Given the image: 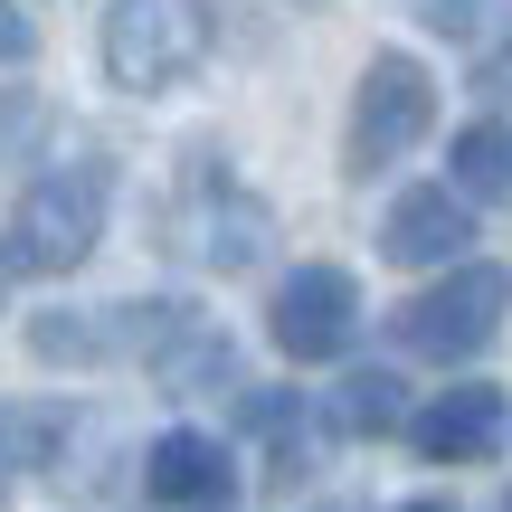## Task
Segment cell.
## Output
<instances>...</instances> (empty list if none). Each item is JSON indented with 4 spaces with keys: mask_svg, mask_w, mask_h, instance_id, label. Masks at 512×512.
I'll use <instances>...</instances> for the list:
<instances>
[{
    "mask_svg": "<svg viewBox=\"0 0 512 512\" xmlns=\"http://www.w3.org/2000/svg\"><path fill=\"white\" fill-rule=\"evenodd\" d=\"M105 238V162H57L19 190L10 228H0V266L10 275H76Z\"/></svg>",
    "mask_w": 512,
    "mask_h": 512,
    "instance_id": "1",
    "label": "cell"
},
{
    "mask_svg": "<svg viewBox=\"0 0 512 512\" xmlns=\"http://www.w3.org/2000/svg\"><path fill=\"white\" fill-rule=\"evenodd\" d=\"M57 408H0V494H10V465H38L57 446Z\"/></svg>",
    "mask_w": 512,
    "mask_h": 512,
    "instance_id": "12",
    "label": "cell"
},
{
    "mask_svg": "<svg viewBox=\"0 0 512 512\" xmlns=\"http://www.w3.org/2000/svg\"><path fill=\"white\" fill-rule=\"evenodd\" d=\"M427 124H437V86H427V67L408 48H380L361 67V95H351V181H370V171L408 162V152L427 143Z\"/></svg>",
    "mask_w": 512,
    "mask_h": 512,
    "instance_id": "3",
    "label": "cell"
},
{
    "mask_svg": "<svg viewBox=\"0 0 512 512\" xmlns=\"http://www.w3.org/2000/svg\"><path fill=\"white\" fill-rule=\"evenodd\" d=\"M143 494L171 503V512H228L238 503V465H228V446L209 427H171L143 456Z\"/></svg>",
    "mask_w": 512,
    "mask_h": 512,
    "instance_id": "8",
    "label": "cell"
},
{
    "mask_svg": "<svg viewBox=\"0 0 512 512\" xmlns=\"http://www.w3.org/2000/svg\"><path fill=\"white\" fill-rule=\"evenodd\" d=\"M29 124H38V95H29V86H0V152H10Z\"/></svg>",
    "mask_w": 512,
    "mask_h": 512,
    "instance_id": "14",
    "label": "cell"
},
{
    "mask_svg": "<svg viewBox=\"0 0 512 512\" xmlns=\"http://www.w3.org/2000/svg\"><path fill=\"white\" fill-rule=\"evenodd\" d=\"M38 48V29H29V10L19 0H0V67H19V57Z\"/></svg>",
    "mask_w": 512,
    "mask_h": 512,
    "instance_id": "13",
    "label": "cell"
},
{
    "mask_svg": "<svg viewBox=\"0 0 512 512\" xmlns=\"http://www.w3.org/2000/svg\"><path fill=\"white\" fill-rule=\"evenodd\" d=\"M181 228H190L181 247L200 256V266H228V275L256 266V247H266V209H256V200H228V209H219V200H200Z\"/></svg>",
    "mask_w": 512,
    "mask_h": 512,
    "instance_id": "10",
    "label": "cell"
},
{
    "mask_svg": "<svg viewBox=\"0 0 512 512\" xmlns=\"http://www.w3.org/2000/svg\"><path fill=\"white\" fill-rule=\"evenodd\" d=\"M446 181L465 190V200H484V209H512V124H465L456 143H446Z\"/></svg>",
    "mask_w": 512,
    "mask_h": 512,
    "instance_id": "9",
    "label": "cell"
},
{
    "mask_svg": "<svg viewBox=\"0 0 512 512\" xmlns=\"http://www.w3.org/2000/svg\"><path fill=\"white\" fill-rule=\"evenodd\" d=\"M503 427H512L503 389L465 380V389H437V399L408 418V446H418L427 465H484V456H503Z\"/></svg>",
    "mask_w": 512,
    "mask_h": 512,
    "instance_id": "7",
    "label": "cell"
},
{
    "mask_svg": "<svg viewBox=\"0 0 512 512\" xmlns=\"http://www.w3.org/2000/svg\"><path fill=\"white\" fill-rule=\"evenodd\" d=\"M266 332H275L285 361H342L351 332H361V285H351L342 266H294L285 285H275Z\"/></svg>",
    "mask_w": 512,
    "mask_h": 512,
    "instance_id": "5",
    "label": "cell"
},
{
    "mask_svg": "<svg viewBox=\"0 0 512 512\" xmlns=\"http://www.w3.org/2000/svg\"><path fill=\"white\" fill-rule=\"evenodd\" d=\"M465 238H475V200H465V190H446V181L399 190V200H389V219H380L389 266H446V275H456V266H475Z\"/></svg>",
    "mask_w": 512,
    "mask_h": 512,
    "instance_id": "6",
    "label": "cell"
},
{
    "mask_svg": "<svg viewBox=\"0 0 512 512\" xmlns=\"http://www.w3.org/2000/svg\"><path fill=\"white\" fill-rule=\"evenodd\" d=\"M209 57V10L200 0H114L105 10V76L124 95H162Z\"/></svg>",
    "mask_w": 512,
    "mask_h": 512,
    "instance_id": "2",
    "label": "cell"
},
{
    "mask_svg": "<svg viewBox=\"0 0 512 512\" xmlns=\"http://www.w3.org/2000/svg\"><path fill=\"white\" fill-rule=\"evenodd\" d=\"M399 512H456V503H399Z\"/></svg>",
    "mask_w": 512,
    "mask_h": 512,
    "instance_id": "15",
    "label": "cell"
},
{
    "mask_svg": "<svg viewBox=\"0 0 512 512\" xmlns=\"http://www.w3.org/2000/svg\"><path fill=\"white\" fill-rule=\"evenodd\" d=\"M0 275H10V266H0Z\"/></svg>",
    "mask_w": 512,
    "mask_h": 512,
    "instance_id": "16",
    "label": "cell"
},
{
    "mask_svg": "<svg viewBox=\"0 0 512 512\" xmlns=\"http://www.w3.org/2000/svg\"><path fill=\"white\" fill-rule=\"evenodd\" d=\"M503 313H512V275L503 266H456L446 285L408 294V304L389 313V332H399V351H418V361H475L503 332Z\"/></svg>",
    "mask_w": 512,
    "mask_h": 512,
    "instance_id": "4",
    "label": "cell"
},
{
    "mask_svg": "<svg viewBox=\"0 0 512 512\" xmlns=\"http://www.w3.org/2000/svg\"><path fill=\"white\" fill-rule=\"evenodd\" d=\"M332 427H342V437H389V427H408L399 380H389V370H351L342 399H332Z\"/></svg>",
    "mask_w": 512,
    "mask_h": 512,
    "instance_id": "11",
    "label": "cell"
}]
</instances>
